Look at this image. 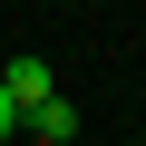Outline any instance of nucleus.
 <instances>
[{
	"mask_svg": "<svg viewBox=\"0 0 146 146\" xmlns=\"http://www.w3.org/2000/svg\"><path fill=\"white\" fill-rule=\"evenodd\" d=\"M20 127H29L39 146H68V136H78V107H68V98L49 88V98H29V107H20Z\"/></svg>",
	"mask_w": 146,
	"mask_h": 146,
	"instance_id": "1",
	"label": "nucleus"
},
{
	"mask_svg": "<svg viewBox=\"0 0 146 146\" xmlns=\"http://www.w3.org/2000/svg\"><path fill=\"white\" fill-rule=\"evenodd\" d=\"M0 88H10L20 107H29V98H49V58H29V49H20L10 68H0Z\"/></svg>",
	"mask_w": 146,
	"mask_h": 146,
	"instance_id": "2",
	"label": "nucleus"
},
{
	"mask_svg": "<svg viewBox=\"0 0 146 146\" xmlns=\"http://www.w3.org/2000/svg\"><path fill=\"white\" fill-rule=\"evenodd\" d=\"M10 127H20V98H10V88H0V136H10Z\"/></svg>",
	"mask_w": 146,
	"mask_h": 146,
	"instance_id": "3",
	"label": "nucleus"
}]
</instances>
